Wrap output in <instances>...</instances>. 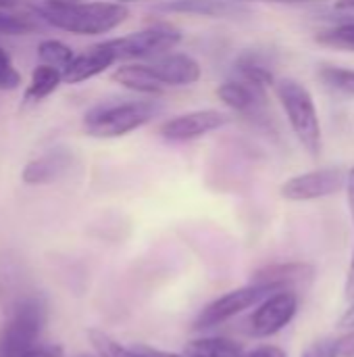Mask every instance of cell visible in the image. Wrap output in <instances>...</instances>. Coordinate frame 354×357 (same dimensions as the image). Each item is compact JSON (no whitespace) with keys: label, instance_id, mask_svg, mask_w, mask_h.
<instances>
[{"label":"cell","instance_id":"cell-23","mask_svg":"<svg viewBox=\"0 0 354 357\" xmlns=\"http://www.w3.org/2000/svg\"><path fill=\"white\" fill-rule=\"evenodd\" d=\"M40 17L23 13H6L0 8V36H27L40 31Z\"/></svg>","mask_w":354,"mask_h":357},{"label":"cell","instance_id":"cell-36","mask_svg":"<svg viewBox=\"0 0 354 357\" xmlns=\"http://www.w3.org/2000/svg\"><path fill=\"white\" fill-rule=\"evenodd\" d=\"M19 4V0H0V8L2 10H10Z\"/></svg>","mask_w":354,"mask_h":357},{"label":"cell","instance_id":"cell-16","mask_svg":"<svg viewBox=\"0 0 354 357\" xmlns=\"http://www.w3.org/2000/svg\"><path fill=\"white\" fill-rule=\"evenodd\" d=\"M119 59L108 44V40L98 42L90 46L86 52L75 54L71 65L63 71V82L65 84H81L86 79H92L100 73H104L111 65H115Z\"/></svg>","mask_w":354,"mask_h":357},{"label":"cell","instance_id":"cell-30","mask_svg":"<svg viewBox=\"0 0 354 357\" xmlns=\"http://www.w3.org/2000/svg\"><path fill=\"white\" fill-rule=\"evenodd\" d=\"M25 357H65V351L61 345L54 343H40L35 349H31Z\"/></svg>","mask_w":354,"mask_h":357},{"label":"cell","instance_id":"cell-9","mask_svg":"<svg viewBox=\"0 0 354 357\" xmlns=\"http://www.w3.org/2000/svg\"><path fill=\"white\" fill-rule=\"evenodd\" d=\"M300 297L296 291H277L267 295L248 318V333L255 339H269L282 333L298 314Z\"/></svg>","mask_w":354,"mask_h":357},{"label":"cell","instance_id":"cell-21","mask_svg":"<svg viewBox=\"0 0 354 357\" xmlns=\"http://www.w3.org/2000/svg\"><path fill=\"white\" fill-rule=\"evenodd\" d=\"M315 42L328 48L344 50V52H354V19L340 21L332 27H325L317 31Z\"/></svg>","mask_w":354,"mask_h":357},{"label":"cell","instance_id":"cell-3","mask_svg":"<svg viewBox=\"0 0 354 357\" xmlns=\"http://www.w3.org/2000/svg\"><path fill=\"white\" fill-rule=\"evenodd\" d=\"M161 111L159 100L102 102L83 115V130L92 138H121L150 123Z\"/></svg>","mask_w":354,"mask_h":357},{"label":"cell","instance_id":"cell-12","mask_svg":"<svg viewBox=\"0 0 354 357\" xmlns=\"http://www.w3.org/2000/svg\"><path fill=\"white\" fill-rule=\"evenodd\" d=\"M315 278V268L307 261H284L271 264L257 270L250 278L252 284L267 289L269 293L277 291H300L307 289Z\"/></svg>","mask_w":354,"mask_h":357},{"label":"cell","instance_id":"cell-5","mask_svg":"<svg viewBox=\"0 0 354 357\" xmlns=\"http://www.w3.org/2000/svg\"><path fill=\"white\" fill-rule=\"evenodd\" d=\"M179 42L182 31L171 23H154L140 31L108 40L119 61H150L171 52Z\"/></svg>","mask_w":354,"mask_h":357},{"label":"cell","instance_id":"cell-4","mask_svg":"<svg viewBox=\"0 0 354 357\" xmlns=\"http://www.w3.org/2000/svg\"><path fill=\"white\" fill-rule=\"evenodd\" d=\"M46 324V303L42 295L25 301L6 316L0 335V357H25L40 345Z\"/></svg>","mask_w":354,"mask_h":357},{"label":"cell","instance_id":"cell-7","mask_svg":"<svg viewBox=\"0 0 354 357\" xmlns=\"http://www.w3.org/2000/svg\"><path fill=\"white\" fill-rule=\"evenodd\" d=\"M267 295H271L267 289L259 287V284H246V287H240V289H234L221 297H217L215 301H211L209 305H204L192 328L194 331H209V328H217L225 322H230L232 318L240 316L242 312L250 310V307H257Z\"/></svg>","mask_w":354,"mask_h":357},{"label":"cell","instance_id":"cell-18","mask_svg":"<svg viewBox=\"0 0 354 357\" xmlns=\"http://www.w3.org/2000/svg\"><path fill=\"white\" fill-rule=\"evenodd\" d=\"M232 75L242 77V79L252 82V84H259L263 88L275 86L271 61L261 50H244V52H240L238 59L234 61V73Z\"/></svg>","mask_w":354,"mask_h":357},{"label":"cell","instance_id":"cell-15","mask_svg":"<svg viewBox=\"0 0 354 357\" xmlns=\"http://www.w3.org/2000/svg\"><path fill=\"white\" fill-rule=\"evenodd\" d=\"M73 159H75L73 153L65 146L50 149V151L42 153L40 157L31 159L29 163H25V167L21 172V180L29 186L52 184L71 169Z\"/></svg>","mask_w":354,"mask_h":357},{"label":"cell","instance_id":"cell-8","mask_svg":"<svg viewBox=\"0 0 354 357\" xmlns=\"http://www.w3.org/2000/svg\"><path fill=\"white\" fill-rule=\"evenodd\" d=\"M348 169L344 167H321L307 174H298L288 178L280 192L286 201L305 203V201H319L332 197L340 190H346Z\"/></svg>","mask_w":354,"mask_h":357},{"label":"cell","instance_id":"cell-6","mask_svg":"<svg viewBox=\"0 0 354 357\" xmlns=\"http://www.w3.org/2000/svg\"><path fill=\"white\" fill-rule=\"evenodd\" d=\"M217 96L236 115L255 121L257 126H265V128L271 126L267 88L232 75L217 88Z\"/></svg>","mask_w":354,"mask_h":357},{"label":"cell","instance_id":"cell-22","mask_svg":"<svg viewBox=\"0 0 354 357\" xmlns=\"http://www.w3.org/2000/svg\"><path fill=\"white\" fill-rule=\"evenodd\" d=\"M38 59L44 65H52V67L65 71L71 65V61L75 59V52L69 44L54 40V38H48V40H42L38 44Z\"/></svg>","mask_w":354,"mask_h":357},{"label":"cell","instance_id":"cell-17","mask_svg":"<svg viewBox=\"0 0 354 357\" xmlns=\"http://www.w3.org/2000/svg\"><path fill=\"white\" fill-rule=\"evenodd\" d=\"M111 79L131 92L138 94H148V96H159L165 92V86L154 77L150 67L146 63H125L119 65L113 73Z\"/></svg>","mask_w":354,"mask_h":357},{"label":"cell","instance_id":"cell-2","mask_svg":"<svg viewBox=\"0 0 354 357\" xmlns=\"http://www.w3.org/2000/svg\"><path fill=\"white\" fill-rule=\"evenodd\" d=\"M273 90L296 140L311 157H319L323 149V132L319 111L309 88L294 77H284L275 82Z\"/></svg>","mask_w":354,"mask_h":357},{"label":"cell","instance_id":"cell-37","mask_svg":"<svg viewBox=\"0 0 354 357\" xmlns=\"http://www.w3.org/2000/svg\"><path fill=\"white\" fill-rule=\"evenodd\" d=\"M46 4H75V2H81V0H44Z\"/></svg>","mask_w":354,"mask_h":357},{"label":"cell","instance_id":"cell-26","mask_svg":"<svg viewBox=\"0 0 354 357\" xmlns=\"http://www.w3.org/2000/svg\"><path fill=\"white\" fill-rule=\"evenodd\" d=\"M346 199H348V211L354 226V167L348 169V182H346ZM344 297L348 301H354V249L351 255V264L346 270V280H344Z\"/></svg>","mask_w":354,"mask_h":357},{"label":"cell","instance_id":"cell-27","mask_svg":"<svg viewBox=\"0 0 354 357\" xmlns=\"http://www.w3.org/2000/svg\"><path fill=\"white\" fill-rule=\"evenodd\" d=\"M21 86V73L15 69L10 56L0 48V92H10Z\"/></svg>","mask_w":354,"mask_h":357},{"label":"cell","instance_id":"cell-14","mask_svg":"<svg viewBox=\"0 0 354 357\" xmlns=\"http://www.w3.org/2000/svg\"><path fill=\"white\" fill-rule=\"evenodd\" d=\"M154 10L209 19H242L250 15V8L244 4V0H165L159 2Z\"/></svg>","mask_w":354,"mask_h":357},{"label":"cell","instance_id":"cell-11","mask_svg":"<svg viewBox=\"0 0 354 357\" xmlns=\"http://www.w3.org/2000/svg\"><path fill=\"white\" fill-rule=\"evenodd\" d=\"M38 297L25 264L15 253L0 255V305L8 316L25 301Z\"/></svg>","mask_w":354,"mask_h":357},{"label":"cell","instance_id":"cell-34","mask_svg":"<svg viewBox=\"0 0 354 357\" xmlns=\"http://www.w3.org/2000/svg\"><path fill=\"white\" fill-rule=\"evenodd\" d=\"M246 2V0H244ZM261 2H275V4H311V2H323V0H261Z\"/></svg>","mask_w":354,"mask_h":357},{"label":"cell","instance_id":"cell-13","mask_svg":"<svg viewBox=\"0 0 354 357\" xmlns=\"http://www.w3.org/2000/svg\"><path fill=\"white\" fill-rule=\"evenodd\" d=\"M146 65L150 67L154 77L165 86V90L167 88L194 86L202 75L200 63L186 52H173L171 50L167 54H161L156 59L146 61Z\"/></svg>","mask_w":354,"mask_h":357},{"label":"cell","instance_id":"cell-1","mask_svg":"<svg viewBox=\"0 0 354 357\" xmlns=\"http://www.w3.org/2000/svg\"><path fill=\"white\" fill-rule=\"evenodd\" d=\"M33 13L48 25L77 33L102 36L127 21L129 8L121 2H75V4H46L38 0L31 4Z\"/></svg>","mask_w":354,"mask_h":357},{"label":"cell","instance_id":"cell-28","mask_svg":"<svg viewBox=\"0 0 354 357\" xmlns=\"http://www.w3.org/2000/svg\"><path fill=\"white\" fill-rule=\"evenodd\" d=\"M300 357H340V356H338V345H336V341H334V339H321V341L311 343Z\"/></svg>","mask_w":354,"mask_h":357},{"label":"cell","instance_id":"cell-33","mask_svg":"<svg viewBox=\"0 0 354 357\" xmlns=\"http://www.w3.org/2000/svg\"><path fill=\"white\" fill-rule=\"evenodd\" d=\"M338 328H342V331H354V301L351 303V307L342 314V318L338 320Z\"/></svg>","mask_w":354,"mask_h":357},{"label":"cell","instance_id":"cell-38","mask_svg":"<svg viewBox=\"0 0 354 357\" xmlns=\"http://www.w3.org/2000/svg\"><path fill=\"white\" fill-rule=\"evenodd\" d=\"M117 2H121V4H129V2H140V0H117Z\"/></svg>","mask_w":354,"mask_h":357},{"label":"cell","instance_id":"cell-25","mask_svg":"<svg viewBox=\"0 0 354 357\" xmlns=\"http://www.w3.org/2000/svg\"><path fill=\"white\" fill-rule=\"evenodd\" d=\"M86 335H88V341L94 347V351H96L98 357H138L134 354L131 347L121 345L111 335H106V333H102L98 328H90Z\"/></svg>","mask_w":354,"mask_h":357},{"label":"cell","instance_id":"cell-29","mask_svg":"<svg viewBox=\"0 0 354 357\" xmlns=\"http://www.w3.org/2000/svg\"><path fill=\"white\" fill-rule=\"evenodd\" d=\"M131 349L138 357H188L186 354L163 351V349H156V347H150V345H144V343H136V345H131Z\"/></svg>","mask_w":354,"mask_h":357},{"label":"cell","instance_id":"cell-35","mask_svg":"<svg viewBox=\"0 0 354 357\" xmlns=\"http://www.w3.org/2000/svg\"><path fill=\"white\" fill-rule=\"evenodd\" d=\"M338 10H354V0H336Z\"/></svg>","mask_w":354,"mask_h":357},{"label":"cell","instance_id":"cell-24","mask_svg":"<svg viewBox=\"0 0 354 357\" xmlns=\"http://www.w3.org/2000/svg\"><path fill=\"white\" fill-rule=\"evenodd\" d=\"M317 75L330 90L346 94V96H354V69H351V67L321 65Z\"/></svg>","mask_w":354,"mask_h":357},{"label":"cell","instance_id":"cell-32","mask_svg":"<svg viewBox=\"0 0 354 357\" xmlns=\"http://www.w3.org/2000/svg\"><path fill=\"white\" fill-rule=\"evenodd\" d=\"M246 357H288V354L275 345H261V347L252 349Z\"/></svg>","mask_w":354,"mask_h":357},{"label":"cell","instance_id":"cell-10","mask_svg":"<svg viewBox=\"0 0 354 357\" xmlns=\"http://www.w3.org/2000/svg\"><path fill=\"white\" fill-rule=\"evenodd\" d=\"M230 123V115L217 109H198L175 115L161 123L159 134L169 142H190L198 140L215 130H221Z\"/></svg>","mask_w":354,"mask_h":357},{"label":"cell","instance_id":"cell-31","mask_svg":"<svg viewBox=\"0 0 354 357\" xmlns=\"http://www.w3.org/2000/svg\"><path fill=\"white\" fill-rule=\"evenodd\" d=\"M336 345L340 357H354V331H348L344 337L336 339Z\"/></svg>","mask_w":354,"mask_h":357},{"label":"cell","instance_id":"cell-19","mask_svg":"<svg viewBox=\"0 0 354 357\" xmlns=\"http://www.w3.org/2000/svg\"><path fill=\"white\" fill-rule=\"evenodd\" d=\"M63 84V71L52 67V65H44L40 63L29 77V84L23 92V102L25 105H35L44 98H48L58 86Z\"/></svg>","mask_w":354,"mask_h":357},{"label":"cell","instance_id":"cell-20","mask_svg":"<svg viewBox=\"0 0 354 357\" xmlns=\"http://www.w3.org/2000/svg\"><path fill=\"white\" fill-rule=\"evenodd\" d=\"M188 357H244V347L227 337H200L186 343Z\"/></svg>","mask_w":354,"mask_h":357}]
</instances>
